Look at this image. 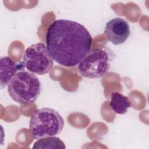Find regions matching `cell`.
<instances>
[{"label": "cell", "instance_id": "cell-1", "mask_svg": "<svg viewBox=\"0 0 149 149\" xmlns=\"http://www.w3.org/2000/svg\"><path fill=\"white\" fill-rule=\"evenodd\" d=\"M93 38L83 24L70 20L51 23L45 34L47 48L52 59L64 67H74L87 55Z\"/></svg>", "mask_w": 149, "mask_h": 149}, {"label": "cell", "instance_id": "cell-2", "mask_svg": "<svg viewBox=\"0 0 149 149\" xmlns=\"http://www.w3.org/2000/svg\"><path fill=\"white\" fill-rule=\"evenodd\" d=\"M41 89V83L34 73L24 70L18 71L8 85L11 98L23 105L35 102L40 94Z\"/></svg>", "mask_w": 149, "mask_h": 149}, {"label": "cell", "instance_id": "cell-3", "mask_svg": "<svg viewBox=\"0 0 149 149\" xmlns=\"http://www.w3.org/2000/svg\"><path fill=\"white\" fill-rule=\"evenodd\" d=\"M64 126V120L59 113L50 108L36 109L31 115L29 130L34 139L55 136L59 134Z\"/></svg>", "mask_w": 149, "mask_h": 149}, {"label": "cell", "instance_id": "cell-4", "mask_svg": "<svg viewBox=\"0 0 149 149\" xmlns=\"http://www.w3.org/2000/svg\"><path fill=\"white\" fill-rule=\"evenodd\" d=\"M112 56L111 51L106 48L93 49L78 64V72L89 79L103 77L109 70Z\"/></svg>", "mask_w": 149, "mask_h": 149}, {"label": "cell", "instance_id": "cell-5", "mask_svg": "<svg viewBox=\"0 0 149 149\" xmlns=\"http://www.w3.org/2000/svg\"><path fill=\"white\" fill-rule=\"evenodd\" d=\"M53 61L47 47L43 43L38 42L31 45L26 49L23 62L28 71L42 75L53 68Z\"/></svg>", "mask_w": 149, "mask_h": 149}, {"label": "cell", "instance_id": "cell-6", "mask_svg": "<svg viewBox=\"0 0 149 149\" xmlns=\"http://www.w3.org/2000/svg\"><path fill=\"white\" fill-rule=\"evenodd\" d=\"M104 34L107 40L113 45H120L123 44L129 37L130 26L125 19L115 17L106 23Z\"/></svg>", "mask_w": 149, "mask_h": 149}, {"label": "cell", "instance_id": "cell-7", "mask_svg": "<svg viewBox=\"0 0 149 149\" xmlns=\"http://www.w3.org/2000/svg\"><path fill=\"white\" fill-rule=\"evenodd\" d=\"M18 65L9 56L2 57L0 59V84L2 88L9 84L17 73Z\"/></svg>", "mask_w": 149, "mask_h": 149}, {"label": "cell", "instance_id": "cell-8", "mask_svg": "<svg viewBox=\"0 0 149 149\" xmlns=\"http://www.w3.org/2000/svg\"><path fill=\"white\" fill-rule=\"evenodd\" d=\"M131 106L132 103L128 97L119 92H113L111 94L109 107L115 113L125 114Z\"/></svg>", "mask_w": 149, "mask_h": 149}, {"label": "cell", "instance_id": "cell-9", "mask_svg": "<svg viewBox=\"0 0 149 149\" xmlns=\"http://www.w3.org/2000/svg\"><path fill=\"white\" fill-rule=\"evenodd\" d=\"M66 148L65 143L59 138L55 136L47 137L38 139L33 146V148Z\"/></svg>", "mask_w": 149, "mask_h": 149}]
</instances>
